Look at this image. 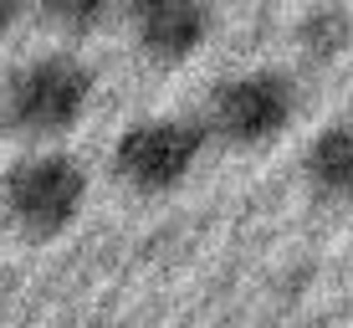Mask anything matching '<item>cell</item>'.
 <instances>
[{"mask_svg": "<svg viewBox=\"0 0 353 328\" xmlns=\"http://www.w3.org/2000/svg\"><path fill=\"white\" fill-rule=\"evenodd\" d=\"M292 118H297V82H292V72L256 67V72H241V77H225L210 93L205 128L215 139L236 144V149H261V144L282 139L292 128Z\"/></svg>", "mask_w": 353, "mask_h": 328, "instance_id": "cell-4", "label": "cell"}, {"mask_svg": "<svg viewBox=\"0 0 353 328\" xmlns=\"http://www.w3.org/2000/svg\"><path fill=\"white\" fill-rule=\"evenodd\" d=\"M307 190L327 205H353V118L348 124H327L318 139L307 144L302 160Z\"/></svg>", "mask_w": 353, "mask_h": 328, "instance_id": "cell-6", "label": "cell"}, {"mask_svg": "<svg viewBox=\"0 0 353 328\" xmlns=\"http://www.w3.org/2000/svg\"><path fill=\"white\" fill-rule=\"evenodd\" d=\"M205 144H210L205 118H143L118 133L113 175L133 195H169L194 175Z\"/></svg>", "mask_w": 353, "mask_h": 328, "instance_id": "cell-3", "label": "cell"}, {"mask_svg": "<svg viewBox=\"0 0 353 328\" xmlns=\"http://www.w3.org/2000/svg\"><path fill=\"white\" fill-rule=\"evenodd\" d=\"M16 16H21V0H0V36L16 26Z\"/></svg>", "mask_w": 353, "mask_h": 328, "instance_id": "cell-9", "label": "cell"}, {"mask_svg": "<svg viewBox=\"0 0 353 328\" xmlns=\"http://www.w3.org/2000/svg\"><path fill=\"white\" fill-rule=\"evenodd\" d=\"M297 41H302V52H307L312 62H333V57L348 52V41H353L348 10H343V6H318V10H307V16H302V26H297Z\"/></svg>", "mask_w": 353, "mask_h": 328, "instance_id": "cell-7", "label": "cell"}, {"mask_svg": "<svg viewBox=\"0 0 353 328\" xmlns=\"http://www.w3.org/2000/svg\"><path fill=\"white\" fill-rule=\"evenodd\" d=\"M210 0H128V31L149 62L179 67L210 36Z\"/></svg>", "mask_w": 353, "mask_h": 328, "instance_id": "cell-5", "label": "cell"}, {"mask_svg": "<svg viewBox=\"0 0 353 328\" xmlns=\"http://www.w3.org/2000/svg\"><path fill=\"white\" fill-rule=\"evenodd\" d=\"M92 67L72 52H41L21 62L6 77L0 93V118L21 139H57V133L77 128V118L92 103Z\"/></svg>", "mask_w": 353, "mask_h": 328, "instance_id": "cell-1", "label": "cell"}, {"mask_svg": "<svg viewBox=\"0 0 353 328\" xmlns=\"http://www.w3.org/2000/svg\"><path fill=\"white\" fill-rule=\"evenodd\" d=\"M113 6H118V0H41L46 21H52V26H62V31H72V36L97 31L108 16H113Z\"/></svg>", "mask_w": 353, "mask_h": 328, "instance_id": "cell-8", "label": "cell"}, {"mask_svg": "<svg viewBox=\"0 0 353 328\" xmlns=\"http://www.w3.org/2000/svg\"><path fill=\"white\" fill-rule=\"evenodd\" d=\"M6 221L31 241H52L82 215L88 205V169L72 154H26L0 175Z\"/></svg>", "mask_w": 353, "mask_h": 328, "instance_id": "cell-2", "label": "cell"}]
</instances>
